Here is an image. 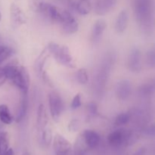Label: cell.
<instances>
[{
  "mask_svg": "<svg viewBox=\"0 0 155 155\" xmlns=\"http://www.w3.org/2000/svg\"><path fill=\"white\" fill-rule=\"evenodd\" d=\"M9 148V136L7 132H0V155H3Z\"/></svg>",
  "mask_w": 155,
  "mask_h": 155,
  "instance_id": "cell-22",
  "label": "cell"
},
{
  "mask_svg": "<svg viewBox=\"0 0 155 155\" xmlns=\"http://www.w3.org/2000/svg\"><path fill=\"white\" fill-rule=\"evenodd\" d=\"M42 0H29V5L33 12H39V8L42 4Z\"/></svg>",
  "mask_w": 155,
  "mask_h": 155,
  "instance_id": "cell-31",
  "label": "cell"
},
{
  "mask_svg": "<svg viewBox=\"0 0 155 155\" xmlns=\"http://www.w3.org/2000/svg\"><path fill=\"white\" fill-rule=\"evenodd\" d=\"M41 132H42L41 139H42V144L45 146H49L51 143V141H52V133H51V129L48 125Z\"/></svg>",
  "mask_w": 155,
  "mask_h": 155,
  "instance_id": "cell-23",
  "label": "cell"
},
{
  "mask_svg": "<svg viewBox=\"0 0 155 155\" xmlns=\"http://www.w3.org/2000/svg\"><path fill=\"white\" fill-rule=\"evenodd\" d=\"M106 27H107V22L104 19L100 18L95 21L92 29V40L94 43L99 42Z\"/></svg>",
  "mask_w": 155,
  "mask_h": 155,
  "instance_id": "cell-15",
  "label": "cell"
},
{
  "mask_svg": "<svg viewBox=\"0 0 155 155\" xmlns=\"http://www.w3.org/2000/svg\"><path fill=\"white\" fill-rule=\"evenodd\" d=\"M22 155H30V154L28 152V151H25V152H24V154Z\"/></svg>",
  "mask_w": 155,
  "mask_h": 155,
  "instance_id": "cell-40",
  "label": "cell"
},
{
  "mask_svg": "<svg viewBox=\"0 0 155 155\" xmlns=\"http://www.w3.org/2000/svg\"><path fill=\"white\" fill-rule=\"evenodd\" d=\"M5 81H6V78L5 77H2V78L0 79V87H1V86H2L3 84H4V83Z\"/></svg>",
  "mask_w": 155,
  "mask_h": 155,
  "instance_id": "cell-38",
  "label": "cell"
},
{
  "mask_svg": "<svg viewBox=\"0 0 155 155\" xmlns=\"http://www.w3.org/2000/svg\"><path fill=\"white\" fill-rule=\"evenodd\" d=\"M4 71H3V68H0V79L4 77Z\"/></svg>",
  "mask_w": 155,
  "mask_h": 155,
  "instance_id": "cell-39",
  "label": "cell"
},
{
  "mask_svg": "<svg viewBox=\"0 0 155 155\" xmlns=\"http://www.w3.org/2000/svg\"><path fill=\"white\" fill-rule=\"evenodd\" d=\"M85 143L89 149H95L99 145L101 138L95 131L92 130H86L81 133Z\"/></svg>",
  "mask_w": 155,
  "mask_h": 155,
  "instance_id": "cell-14",
  "label": "cell"
},
{
  "mask_svg": "<svg viewBox=\"0 0 155 155\" xmlns=\"http://www.w3.org/2000/svg\"><path fill=\"white\" fill-rule=\"evenodd\" d=\"M60 24L65 33L73 34L78 31V23L71 12L67 10H61V21Z\"/></svg>",
  "mask_w": 155,
  "mask_h": 155,
  "instance_id": "cell-7",
  "label": "cell"
},
{
  "mask_svg": "<svg viewBox=\"0 0 155 155\" xmlns=\"http://www.w3.org/2000/svg\"><path fill=\"white\" fill-rule=\"evenodd\" d=\"M39 13L42 14L45 18L53 22L60 24L61 21V10L50 3L42 2L39 8Z\"/></svg>",
  "mask_w": 155,
  "mask_h": 155,
  "instance_id": "cell-8",
  "label": "cell"
},
{
  "mask_svg": "<svg viewBox=\"0 0 155 155\" xmlns=\"http://www.w3.org/2000/svg\"><path fill=\"white\" fill-rule=\"evenodd\" d=\"M147 64L151 68H154L155 65V51L154 48H151L147 52Z\"/></svg>",
  "mask_w": 155,
  "mask_h": 155,
  "instance_id": "cell-28",
  "label": "cell"
},
{
  "mask_svg": "<svg viewBox=\"0 0 155 155\" xmlns=\"http://www.w3.org/2000/svg\"><path fill=\"white\" fill-rule=\"evenodd\" d=\"M53 148L55 155H74L71 142L60 134H56L54 137Z\"/></svg>",
  "mask_w": 155,
  "mask_h": 155,
  "instance_id": "cell-6",
  "label": "cell"
},
{
  "mask_svg": "<svg viewBox=\"0 0 155 155\" xmlns=\"http://www.w3.org/2000/svg\"><path fill=\"white\" fill-rule=\"evenodd\" d=\"M2 18V15H1V12H0V20H1Z\"/></svg>",
  "mask_w": 155,
  "mask_h": 155,
  "instance_id": "cell-41",
  "label": "cell"
},
{
  "mask_svg": "<svg viewBox=\"0 0 155 155\" xmlns=\"http://www.w3.org/2000/svg\"><path fill=\"white\" fill-rule=\"evenodd\" d=\"M76 79L80 84H86L89 81V76H88L87 71L85 68L79 69L76 74Z\"/></svg>",
  "mask_w": 155,
  "mask_h": 155,
  "instance_id": "cell-25",
  "label": "cell"
},
{
  "mask_svg": "<svg viewBox=\"0 0 155 155\" xmlns=\"http://www.w3.org/2000/svg\"><path fill=\"white\" fill-rule=\"evenodd\" d=\"M27 107H28V97L27 93L26 92H21V97H20L19 107H18V113L15 117V121L18 123L21 122L25 117L27 114Z\"/></svg>",
  "mask_w": 155,
  "mask_h": 155,
  "instance_id": "cell-16",
  "label": "cell"
},
{
  "mask_svg": "<svg viewBox=\"0 0 155 155\" xmlns=\"http://www.w3.org/2000/svg\"><path fill=\"white\" fill-rule=\"evenodd\" d=\"M49 55V52H48V49L46 48L40 53V54L39 55V57L36 58V61L34 64V68L36 70V74L39 76H40L42 74V71H43V68L44 65H45V61H46L47 58H48Z\"/></svg>",
  "mask_w": 155,
  "mask_h": 155,
  "instance_id": "cell-19",
  "label": "cell"
},
{
  "mask_svg": "<svg viewBox=\"0 0 155 155\" xmlns=\"http://www.w3.org/2000/svg\"><path fill=\"white\" fill-rule=\"evenodd\" d=\"M3 155H14V151L12 148H9L8 149V151H6L5 153Z\"/></svg>",
  "mask_w": 155,
  "mask_h": 155,
  "instance_id": "cell-37",
  "label": "cell"
},
{
  "mask_svg": "<svg viewBox=\"0 0 155 155\" xmlns=\"http://www.w3.org/2000/svg\"><path fill=\"white\" fill-rule=\"evenodd\" d=\"M112 59L113 58L111 55L107 56L101 64V69L97 77V82H98V86L99 89H101L105 85L106 80H107L112 66Z\"/></svg>",
  "mask_w": 155,
  "mask_h": 155,
  "instance_id": "cell-12",
  "label": "cell"
},
{
  "mask_svg": "<svg viewBox=\"0 0 155 155\" xmlns=\"http://www.w3.org/2000/svg\"><path fill=\"white\" fill-rule=\"evenodd\" d=\"M133 4L135 16L141 28L150 30L152 23L151 0H133Z\"/></svg>",
  "mask_w": 155,
  "mask_h": 155,
  "instance_id": "cell-2",
  "label": "cell"
},
{
  "mask_svg": "<svg viewBox=\"0 0 155 155\" xmlns=\"http://www.w3.org/2000/svg\"><path fill=\"white\" fill-rule=\"evenodd\" d=\"M154 83H147V84L142 85L139 87V92L142 95H148L154 92Z\"/></svg>",
  "mask_w": 155,
  "mask_h": 155,
  "instance_id": "cell-27",
  "label": "cell"
},
{
  "mask_svg": "<svg viewBox=\"0 0 155 155\" xmlns=\"http://www.w3.org/2000/svg\"><path fill=\"white\" fill-rule=\"evenodd\" d=\"M49 54H51L54 60L60 64L68 68H74V58L72 57L69 48L66 45H60L55 42H49L47 45Z\"/></svg>",
  "mask_w": 155,
  "mask_h": 155,
  "instance_id": "cell-3",
  "label": "cell"
},
{
  "mask_svg": "<svg viewBox=\"0 0 155 155\" xmlns=\"http://www.w3.org/2000/svg\"><path fill=\"white\" fill-rule=\"evenodd\" d=\"M48 105L51 116L54 122L58 123L60 120L64 110V103L58 93L51 92L48 95Z\"/></svg>",
  "mask_w": 155,
  "mask_h": 155,
  "instance_id": "cell-5",
  "label": "cell"
},
{
  "mask_svg": "<svg viewBox=\"0 0 155 155\" xmlns=\"http://www.w3.org/2000/svg\"><path fill=\"white\" fill-rule=\"evenodd\" d=\"M10 16L12 27L14 28L24 25L27 23V17L22 9L18 5L12 3L10 7Z\"/></svg>",
  "mask_w": 155,
  "mask_h": 155,
  "instance_id": "cell-10",
  "label": "cell"
},
{
  "mask_svg": "<svg viewBox=\"0 0 155 155\" xmlns=\"http://www.w3.org/2000/svg\"><path fill=\"white\" fill-rule=\"evenodd\" d=\"M3 71L6 80H11L20 92L28 93L30 77L25 67L16 63H10L3 68Z\"/></svg>",
  "mask_w": 155,
  "mask_h": 155,
  "instance_id": "cell-1",
  "label": "cell"
},
{
  "mask_svg": "<svg viewBox=\"0 0 155 155\" xmlns=\"http://www.w3.org/2000/svg\"><path fill=\"white\" fill-rule=\"evenodd\" d=\"M61 1L63 2L64 3H65L66 5L68 6L69 8L76 11V5H77V0H61Z\"/></svg>",
  "mask_w": 155,
  "mask_h": 155,
  "instance_id": "cell-33",
  "label": "cell"
},
{
  "mask_svg": "<svg viewBox=\"0 0 155 155\" xmlns=\"http://www.w3.org/2000/svg\"><path fill=\"white\" fill-rule=\"evenodd\" d=\"M145 153H146V149L144 147H142V148L138 149L136 152L133 153L132 155H145Z\"/></svg>",
  "mask_w": 155,
  "mask_h": 155,
  "instance_id": "cell-36",
  "label": "cell"
},
{
  "mask_svg": "<svg viewBox=\"0 0 155 155\" xmlns=\"http://www.w3.org/2000/svg\"><path fill=\"white\" fill-rule=\"evenodd\" d=\"M93 6L92 0H77L76 11L80 15H86L91 12Z\"/></svg>",
  "mask_w": 155,
  "mask_h": 155,
  "instance_id": "cell-20",
  "label": "cell"
},
{
  "mask_svg": "<svg viewBox=\"0 0 155 155\" xmlns=\"http://www.w3.org/2000/svg\"><path fill=\"white\" fill-rule=\"evenodd\" d=\"M48 123V117H47L45 106L43 104H39L37 110V120H36V125L39 131H42L45 127H47Z\"/></svg>",
  "mask_w": 155,
  "mask_h": 155,
  "instance_id": "cell-18",
  "label": "cell"
},
{
  "mask_svg": "<svg viewBox=\"0 0 155 155\" xmlns=\"http://www.w3.org/2000/svg\"><path fill=\"white\" fill-rule=\"evenodd\" d=\"M80 106H81V95L78 93L73 98L72 102H71V108L73 110H75L80 107Z\"/></svg>",
  "mask_w": 155,
  "mask_h": 155,
  "instance_id": "cell-30",
  "label": "cell"
},
{
  "mask_svg": "<svg viewBox=\"0 0 155 155\" xmlns=\"http://www.w3.org/2000/svg\"><path fill=\"white\" fill-rule=\"evenodd\" d=\"M130 119H131V114L130 112H124L117 117L114 124L116 126L121 127L128 124Z\"/></svg>",
  "mask_w": 155,
  "mask_h": 155,
  "instance_id": "cell-24",
  "label": "cell"
},
{
  "mask_svg": "<svg viewBox=\"0 0 155 155\" xmlns=\"http://www.w3.org/2000/svg\"><path fill=\"white\" fill-rule=\"evenodd\" d=\"M0 121L5 125H9L13 121V117L11 114L8 107L5 104L0 105Z\"/></svg>",
  "mask_w": 155,
  "mask_h": 155,
  "instance_id": "cell-21",
  "label": "cell"
},
{
  "mask_svg": "<svg viewBox=\"0 0 155 155\" xmlns=\"http://www.w3.org/2000/svg\"><path fill=\"white\" fill-rule=\"evenodd\" d=\"M117 97L121 101H125L130 97L132 92L131 83L128 80H122L118 82L115 87Z\"/></svg>",
  "mask_w": 155,
  "mask_h": 155,
  "instance_id": "cell-13",
  "label": "cell"
},
{
  "mask_svg": "<svg viewBox=\"0 0 155 155\" xmlns=\"http://www.w3.org/2000/svg\"><path fill=\"white\" fill-rule=\"evenodd\" d=\"M129 23V13L127 10H122L117 18L115 30L118 33H122L127 30Z\"/></svg>",
  "mask_w": 155,
  "mask_h": 155,
  "instance_id": "cell-17",
  "label": "cell"
},
{
  "mask_svg": "<svg viewBox=\"0 0 155 155\" xmlns=\"http://www.w3.org/2000/svg\"><path fill=\"white\" fill-rule=\"evenodd\" d=\"M136 140V136L133 134V132L125 128H120L114 130L107 136L108 144L114 148L133 145Z\"/></svg>",
  "mask_w": 155,
  "mask_h": 155,
  "instance_id": "cell-4",
  "label": "cell"
},
{
  "mask_svg": "<svg viewBox=\"0 0 155 155\" xmlns=\"http://www.w3.org/2000/svg\"><path fill=\"white\" fill-rule=\"evenodd\" d=\"M13 49L8 46L0 45V64L13 54Z\"/></svg>",
  "mask_w": 155,
  "mask_h": 155,
  "instance_id": "cell-26",
  "label": "cell"
},
{
  "mask_svg": "<svg viewBox=\"0 0 155 155\" xmlns=\"http://www.w3.org/2000/svg\"><path fill=\"white\" fill-rule=\"evenodd\" d=\"M87 109L88 113H89V114L91 117H95L96 115H98V107H97V104L95 102H93V101L88 104Z\"/></svg>",
  "mask_w": 155,
  "mask_h": 155,
  "instance_id": "cell-29",
  "label": "cell"
},
{
  "mask_svg": "<svg viewBox=\"0 0 155 155\" xmlns=\"http://www.w3.org/2000/svg\"><path fill=\"white\" fill-rule=\"evenodd\" d=\"M129 68L133 72H139L142 70V52L137 47L131 49L128 58Z\"/></svg>",
  "mask_w": 155,
  "mask_h": 155,
  "instance_id": "cell-11",
  "label": "cell"
},
{
  "mask_svg": "<svg viewBox=\"0 0 155 155\" xmlns=\"http://www.w3.org/2000/svg\"><path fill=\"white\" fill-rule=\"evenodd\" d=\"M117 3V0H95L92 8L97 15L104 16L116 7Z\"/></svg>",
  "mask_w": 155,
  "mask_h": 155,
  "instance_id": "cell-9",
  "label": "cell"
},
{
  "mask_svg": "<svg viewBox=\"0 0 155 155\" xmlns=\"http://www.w3.org/2000/svg\"><path fill=\"white\" fill-rule=\"evenodd\" d=\"M79 127V121L77 120H73L69 124V130L71 131H77Z\"/></svg>",
  "mask_w": 155,
  "mask_h": 155,
  "instance_id": "cell-34",
  "label": "cell"
},
{
  "mask_svg": "<svg viewBox=\"0 0 155 155\" xmlns=\"http://www.w3.org/2000/svg\"><path fill=\"white\" fill-rule=\"evenodd\" d=\"M144 133L146 134L147 136H153L154 135V127L153 125L150 126V127H147L145 130H144Z\"/></svg>",
  "mask_w": 155,
  "mask_h": 155,
  "instance_id": "cell-35",
  "label": "cell"
},
{
  "mask_svg": "<svg viewBox=\"0 0 155 155\" xmlns=\"http://www.w3.org/2000/svg\"><path fill=\"white\" fill-rule=\"evenodd\" d=\"M41 77H42V80H44V82H45L48 86H49L50 87H53V86H54L52 80L50 78V77L48 76V73H47L46 71H42V74H41Z\"/></svg>",
  "mask_w": 155,
  "mask_h": 155,
  "instance_id": "cell-32",
  "label": "cell"
}]
</instances>
